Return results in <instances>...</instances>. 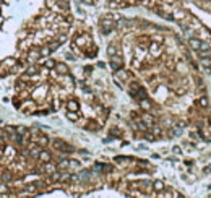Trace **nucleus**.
<instances>
[{"label": "nucleus", "mask_w": 211, "mask_h": 198, "mask_svg": "<svg viewBox=\"0 0 211 198\" xmlns=\"http://www.w3.org/2000/svg\"><path fill=\"white\" fill-rule=\"evenodd\" d=\"M54 148H55V149H60V151H65V153H67V151H71V149H73L71 146H68L65 141H60V140L54 141Z\"/></svg>", "instance_id": "obj_1"}, {"label": "nucleus", "mask_w": 211, "mask_h": 198, "mask_svg": "<svg viewBox=\"0 0 211 198\" xmlns=\"http://www.w3.org/2000/svg\"><path fill=\"white\" fill-rule=\"evenodd\" d=\"M188 44H190V47H192V49H195V50L201 49V42H200L198 39H195V37H190V39H188Z\"/></svg>", "instance_id": "obj_2"}, {"label": "nucleus", "mask_w": 211, "mask_h": 198, "mask_svg": "<svg viewBox=\"0 0 211 198\" xmlns=\"http://www.w3.org/2000/svg\"><path fill=\"white\" fill-rule=\"evenodd\" d=\"M55 169H57V167H55L54 164H50V162H46V166L42 167V170H44V172H47V174H54Z\"/></svg>", "instance_id": "obj_3"}, {"label": "nucleus", "mask_w": 211, "mask_h": 198, "mask_svg": "<svg viewBox=\"0 0 211 198\" xmlns=\"http://www.w3.org/2000/svg\"><path fill=\"white\" fill-rule=\"evenodd\" d=\"M55 68H57L58 73H62V75H68V68H67L65 63H58V65H55Z\"/></svg>", "instance_id": "obj_4"}, {"label": "nucleus", "mask_w": 211, "mask_h": 198, "mask_svg": "<svg viewBox=\"0 0 211 198\" xmlns=\"http://www.w3.org/2000/svg\"><path fill=\"white\" fill-rule=\"evenodd\" d=\"M39 159L44 162H49L50 161V154L47 153V151H41V154H39Z\"/></svg>", "instance_id": "obj_5"}, {"label": "nucleus", "mask_w": 211, "mask_h": 198, "mask_svg": "<svg viewBox=\"0 0 211 198\" xmlns=\"http://www.w3.org/2000/svg\"><path fill=\"white\" fill-rule=\"evenodd\" d=\"M111 67L114 68V70H117L120 67V58L119 57H112V62H111Z\"/></svg>", "instance_id": "obj_6"}, {"label": "nucleus", "mask_w": 211, "mask_h": 198, "mask_svg": "<svg viewBox=\"0 0 211 198\" xmlns=\"http://www.w3.org/2000/svg\"><path fill=\"white\" fill-rule=\"evenodd\" d=\"M39 55H41V52H34V50H33V52L28 55V62H34V60H37Z\"/></svg>", "instance_id": "obj_7"}, {"label": "nucleus", "mask_w": 211, "mask_h": 198, "mask_svg": "<svg viewBox=\"0 0 211 198\" xmlns=\"http://www.w3.org/2000/svg\"><path fill=\"white\" fill-rule=\"evenodd\" d=\"M68 109H70V111H76V109H78V104L75 102V101H70V102H68Z\"/></svg>", "instance_id": "obj_8"}, {"label": "nucleus", "mask_w": 211, "mask_h": 198, "mask_svg": "<svg viewBox=\"0 0 211 198\" xmlns=\"http://www.w3.org/2000/svg\"><path fill=\"white\" fill-rule=\"evenodd\" d=\"M162 187H164V184H162L161 180H156V182H154V188H156V190H162Z\"/></svg>", "instance_id": "obj_9"}, {"label": "nucleus", "mask_w": 211, "mask_h": 198, "mask_svg": "<svg viewBox=\"0 0 211 198\" xmlns=\"http://www.w3.org/2000/svg\"><path fill=\"white\" fill-rule=\"evenodd\" d=\"M143 120H145L146 124H153V117L148 116V114H145V116H143Z\"/></svg>", "instance_id": "obj_10"}, {"label": "nucleus", "mask_w": 211, "mask_h": 198, "mask_svg": "<svg viewBox=\"0 0 211 198\" xmlns=\"http://www.w3.org/2000/svg\"><path fill=\"white\" fill-rule=\"evenodd\" d=\"M37 143L41 144V146H44V144H47V138L46 136H41V138H37Z\"/></svg>", "instance_id": "obj_11"}, {"label": "nucleus", "mask_w": 211, "mask_h": 198, "mask_svg": "<svg viewBox=\"0 0 211 198\" xmlns=\"http://www.w3.org/2000/svg\"><path fill=\"white\" fill-rule=\"evenodd\" d=\"M33 73H37V67H29L26 75H33Z\"/></svg>", "instance_id": "obj_12"}, {"label": "nucleus", "mask_w": 211, "mask_h": 198, "mask_svg": "<svg viewBox=\"0 0 211 198\" xmlns=\"http://www.w3.org/2000/svg\"><path fill=\"white\" fill-rule=\"evenodd\" d=\"M8 180H12V179H10V174L8 172H3V174H2V182H8Z\"/></svg>", "instance_id": "obj_13"}, {"label": "nucleus", "mask_w": 211, "mask_h": 198, "mask_svg": "<svg viewBox=\"0 0 211 198\" xmlns=\"http://www.w3.org/2000/svg\"><path fill=\"white\" fill-rule=\"evenodd\" d=\"M80 177H81V180H88V177H89V172H88V170H85V172L80 174Z\"/></svg>", "instance_id": "obj_14"}, {"label": "nucleus", "mask_w": 211, "mask_h": 198, "mask_svg": "<svg viewBox=\"0 0 211 198\" xmlns=\"http://www.w3.org/2000/svg\"><path fill=\"white\" fill-rule=\"evenodd\" d=\"M185 16H187V13H185V12H177V13L174 15V18H185Z\"/></svg>", "instance_id": "obj_15"}, {"label": "nucleus", "mask_w": 211, "mask_h": 198, "mask_svg": "<svg viewBox=\"0 0 211 198\" xmlns=\"http://www.w3.org/2000/svg\"><path fill=\"white\" fill-rule=\"evenodd\" d=\"M141 107H143V109H149V102L146 101V99H141Z\"/></svg>", "instance_id": "obj_16"}, {"label": "nucleus", "mask_w": 211, "mask_h": 198, "mask_svg": "<svg viewBox=\"0 0 211 198\" xmlns=\"http://www.w3.org/2000/svg\"><path fill=\"white\" fill-rule=\"evenodd\" d=\"M201 62H203V65H205V67H211V60H210L208 57H205Z\"/></svg>", "instance_id": "obj_17"}, {"label": "nucleus", "mask_w": 211, "mask_h": 198, "mask_svg": "<svg viewBox=\"0 0 211 198\" xmlns=\"http://www.w3.org/2000/svg\"><path fill=\"white\" fill-rule=\"evenodd\" d=\"M15 60H13V58H7V60H5V65H8V67H12V65H15Z\"/></svg>", "instance_id": "obj_18"}, {"label": "nucleus", "mask_w": 211, "mask_h": 198, "mask_svg": "<svg viewBox=\"0 0 211 198\" xmlns=\"http://www.w3.org/2000/svg\"><path fill=\"white\" fill-rule=\"evenodd\" d=\"M151 49H153V54H159V47H157V44H153V45H151Z\"/></svg>", "instance_id": "obj_19"}, {"label": "nucleus", "mask_w": 211, "mask_h": 198, "mask_svg": "<svg viewBox=\"0 0 211 198\" xmlns=\"http://www.w3.org/2000/svg\"><path fill=\"white\" fill-rule=\"evenodd\" d=\"M46 67H47V68H54V67H55L54 60H47V62H46Z\"/></svg>", "instance_id": "obj_20"}, {"label": "nucleus", "mask_w": 211, "mask_h": 198, "mask_svg": "<svg viewBox=\"0 0 211 198\" xmlns=\"http://www.w3.org/2000/svg\"><path fill=\"white\" fill-rule=\"evenodd\" d=\"M26 192H36V185H28L26 187Z\"/></svg>", "instance_id": "obj_21"}, {"label": "nucleus", "mask_w": 211, "mask_h": 198, "mask_svg": "<svg viewBox=\"0 0 211 198\" xmlns=\"http://www.w3.org/2000/svg\"><path fill=\"white\" fill-rule=\"evenodd\" d=\"M76 44L83 45V44H85V37H78V39H76Z\"/></svg>", "instance_id": "obj_22"}, {"label": "nucleus", "mask_w": 211, "mask_h": 198, "mask_svg": "<svg viewBox=\"0 0 211 198\" xmlns=\"http://www.w3.org/2000/svg\"><path fill=\"white\" fill-rule=\"evenodd\" d=\"M70 166H71V167H78L80 162H78V161H70Z\"/></svg>", "instance_id": "obj_23"}, {"label": "nucleus", "mask_w": 211, "mask_h": 198, "mask_svg": "<svg viewBox=\"0 0 211 198\" xmlns=\"http://www.w3.org/2000/svg\"><path fill=\"white\" fill-rule=\"evenodd\" d=\"M109 55H115V49L114 47H109Z\"/></svg>", "instance_id": "obj_24"}, {"label": "nucleus", "mask_w": 211, "mask_h": 198, "mask_svg": "<svg viewBox=\"0 0 211 198\" xmlns=\"http://www.w3.org/2000/svg\"><path fill=\"white\" fill-rule=\"evenodd\" d=\"M68 119H71V120H76V116H75V114H68Z\"/></svg>", "instance_id": "obj_25"}, {"label": "nucleus", "mask_w": 211, "mask_h": 198, "mask_svg": "<svg viewBox=\"0 0 211 198\" xmlns=\"http://www.w3.org/2000/svg\"><path fill=\"white\" fill-rule=\"evenodd\" d=\"M200 104H201V106H206V99H205V98L200 99Z\"/></svg>", "instance_id": "obj_26"}]
</instances>
